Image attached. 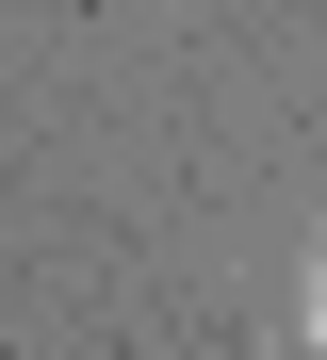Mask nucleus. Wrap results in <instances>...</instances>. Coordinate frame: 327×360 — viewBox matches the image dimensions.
Masks as SVG:
<instances>
[{
  "instance_id": "nucleus-1",
  "label": "nucleus",
  "mask_w": 327,
  "mask_h": 360,
  "mask_svg": "<svg viewBox=\"0 0 327 360\" xmlns=\"http://www.w3.org/2000/svg\"><path fill=\"white\" fill-rule=\"evenodd\" d=\"M295 344H311V360H327V246H311V262H295Z\"/></svg>"
}]
</instances>
